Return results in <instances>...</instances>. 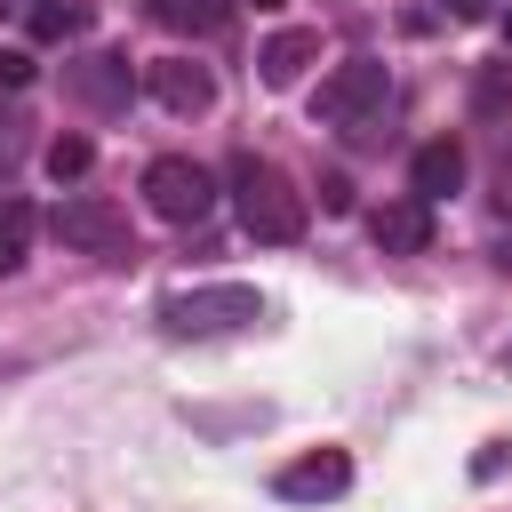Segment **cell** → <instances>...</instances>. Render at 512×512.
<instances>
[{"label": "cell", "instance_id": "obj_1", "mask_svg": "<svg viewBox=\"0 0 512 512\" xmlns=\"http://www.w3.org/2000/svg\"><path fill=\"white\" fill-rule=\"evenodd\" d=\"M232 192H240V232L248 240H296L304 232V192L272 168V160H232Z\"/></svg>", "mask_w": 512, "mask_h": 512}, {"label": "cell", "instance_id": "obj_2", "mask_svg": "<svg viewBox=\"0 0 512 512\" xmlns=\"http://www.w3.org/2000/svg\"><path fill=\"white\" fill-rule=\"evenodd\" d=\"M384 96H392V72H384L376 56H344V64L312 88V112H320L328 128H352V136H360V128L384 112Z\"/></svg>", "mask_w": 512, "mask_h": 512}, {"label": "cell", "instance_id": "obj_3", "mask_svg": "<svg viewBox=\"0 0 512 512\" xmlns=\"http://www.w3.org/2000/svg\"><path fill=\"white\" fill-rule=\"evenodd\" d=\"M256 312H264L256 288L216 280V288H176V296L160 304V328H168V336H224V328H248Z\"/></svg>", "mask_w": 512, "mask_h": 512}, {"label": "cell", "instance_id": "obj_4", "mask_svg": "<svg viewBox=\"0 0 512 512\" xmlns=\"http://www.w3.org/2000/svg\"><path fill=\"white\" fill-rule=\"evenodd\" d=\"M144 192H152V208H160L168 224H200V216L216 208V176H208L200 160H176V152L144 168Z\"/></svg>", "mask_w": 512, "mask_h": 512}, {"label": "cell", "instance_id": "obj_5", "mask_svg": "<svg viewBox=\"0 0 512 512\" xmlns=\"http://www.w3.org/2000/svg\"><path fill=\"white\" fill-rule=\"evenodd\" d=\"M56 240L64 248H88V256H136V232L112 200H64L56 208Z\"/></svg>", "mask_w": 512, "mask_h": 512}, {"label": "cell", "instance_id": "obj_6", "mask_svg": "<svg viewBox=\"0 0 512 512\" xmlns=\"http://www.w3.org/2000/svg\"><path fill=\"white\" fill-rule=\"evenodd\" d=\"M368 232H376V248L384 256H424L432 248V200H384L376 216H368Z\"/></svg>", "mask_w": 512, "mask_h": 512}, {"label": "cell", "instance_id": "obj_7", "mask_svg": "<svg viewBox=\"0 0 512 512\" xmlns=\"http://www.w3.org/2000/svg\"><path fill=\"white\" fill-rule=\"evenodd\" d=\"M272 488H280L288 504H320V496H344V488H352V464H344V448H312V456H296Z\"/></svg>", "mask_w": 512, "mask_h": 512}, {"label": "cell", "instance_id": "obj_8", "mask_svg": "<svg viewBox=\"0 0 512 512\" xmlns=\"http://www.w3.org/2000/svg\"><path fill=\"white\" fill-rule=\"evenodd\" d=\"M152 96H160L168 112H208V104H216V80H208L200 64H176V56H168V64H152Z\"/></svg>", "mask_w": 512, "mask_h": 512}, {"label": "cell", "instance_id": "obj_9", "mask_svg": "<svg viewBox=\"0 0 512 512\" xmlns=\"http://www.w3.org/2000/svg\"><path fill=\"white\" fill-rule=\"evenodd\" d=\"M456 184H464V144L432 136V144L416 152V200H440V192H456Z\"/></svg>", "mask_w": 512, "mask_h": 512}, {"label": "cell", "instance_id": "obj_10", "mask_svg": "<svg viewBox=\"0 0 512 512\" xmlns=\"http://www.w3.org/2000/svg\"><path fill=\"white\" fill-rule=\"evenodd\" d=\"M312 56H320V32H280V40H264V56H256V64H264V88H288Z\"/></svg>", "mask_w": 512, "mask_h": 512}, {"label": "cell", "instance_id": "obj_11", "mask_svg": "<svg viewBox=\"0 0 512 512\" xmlns=\"http://www.w3.org/2000/svg\"><path fill=\"white\" fill-rule=\"evenodd\" d=\"M72 88H80L88 104H128V56H88V64L72 72Z\"/></svg>", "mask_w": 512, "mask_h": 512}, {"label": "cell", "instance_id": "obj_12", "mask_svg": "<svg viewBox=\"0 0 512 512\" xmlns=\"http://www.w3.org/2000/svg\"><path fill=\"white\" fill-rule=\"evenodd\" d=\"M160 8V24H176V32H216L224 16H232V0H152Z\"/></svg>", "mask_w": 512, "mask_h": 512}, {"label": "cell", "instance_id": "obj_13", "mask_svg": "<svg viewBox=\"0 0 512 512\" xmlns=\"http://www.w3.org/2000/svg\"><path fill=\"white\" fill-rule=\"evenodd\" d=\"M504 104H512V64H488V72L472 80V112L488 120V112H504Z\"/></svg>", "mask_w": 512, "mask_h": 512}, {"label": "cell", "instance_id": "obj_14", "mask_svg": "<svg viewBox=\"0 0 512 512\" xmlns=\"http://www.w3.org/2000/svg\"><path fill=\"white\" fill-rule=\"evenodd\" d=\"M88 160H96V152H88V136H56V144H48V176H56V184L88 176Z\"/></svg>", "mask_w": 512, "mask_h": 512}, {"label": "cell", "instance_id": "obj_15", "mask_svg": "<svg viewBox=\"0 0 512 512\" xmlns=\"http://www.w3.org/2000/svg\"><path fill=\"white\" fill-rule=\"evenodd\" d=\"M24 240H32V216L24 208H0V272L24 264Z\"/></svg>", "mask_w": 512, "mask_h": 512}, {"label": "cell", "instance_id": "obj_16", "mask_svg": "<svg viewBox=\"0 0 512 512\" xmlns=\"http://www.w3.org/2000/svg\"><path fill=\"white\" fill-rule=\"evenodd\" d=\"M32 32L40 40H64V32H80V8L72 0H48V8H32Z\"/></svg>", "mask_w": 512, "mask_h": 512}, {"label": "cell", "instance_id": "obj_17", "mask_svg": "<svg viewBox=\"0 0 512 512\" xmlns=\"http://www.w3.org/2000/svg\"><path fill=\"white\" fill-rule=\"evenodd\" d=\"M32 80V56L24 48H0V88H24Z\"/></svg>", "mask_w": 512, "mask_h": 512}, {"label": "cell", "instance_id": "obj_18", "mask_svg": "<svg viewBox=\"0 0 512 512\" xmlns=\"http://www.w3.org/2000/svg\"><path fill=\"white\" fill-rule=\"evenodd\" d=\"M320 208H328V216H344V208H352V184H344V176H328V184H320Z\"/></svg>", "mask_w": 512, "mask_h": 512}, {"label": "cell", "instance_id": "obj_19", "mask_svg": "<svg viewBox=\"0 0 512 512\" xmlns=\"http://www.w3.org/2000/svg\"><path fill=\"white\" fill-rule=\"evenodd\" d=\"M16 144H24V136H16V120H8V112H0V168H8V160H16Z\"/></svg>", "mask_w": 512, "mask_h": 512}, {"label": "cell", "instance_id": "obj_20", "mask_svg": "<svg viewBox=\"0 0 512 512\" xmlns=\"http://www.w3.org/2000/svg\"><path fill=\"white\" fill-rule=\"evenodd\" d=\"M480 8H488V0H448V16H480Z\"/></svg>", "mask_w": 512, "mask_h": 512}, {"label": "cell", "instance_id": "obj_21", "mask_svg": "<svg viewBox=\"0 0 512 512\" xmlns=\"http://www.w3.org/2000/svg\"><path fill=\"white\" fill-rule=\"evenodd\" d=\"M496 264H504V272H512V248H496Z\"/></svg>", "mask_w": 512, "mask_h": 512}, {"label": "cell", "instance_id": "obj_22", "mask_svg": "<svg viewBox=\"0 0 512 512\" xmlns=\"http://www.w3.org/2000/svg\"><path fill=\"white\" fill-rule=\"evenodd\" d=\"M504 40H512V16H504Z\"/></svg>", "mask_w": 512, "mask_h": 512}, {"label": "cell", "instance_id": "obj_23", "mask_svg": "<svg viewBox=\"0 0 512 512\" xmlns=\"http://www.w3.org/2000/svg\"><path fill=\"white\" fill-rule=\"evenodd\" d=\"M504 360H512V352H504Z\"/></svg>", "mask_w": 512, "mask_h": 512}, {"label": "cell", "instance_id": "obj_24", "mask_svg": "<svg viewBox=\"0 0 512 512\" xmlns=\"http://www.w3.org/2000/svg\"><path fill=\"white\" fill-rule=\"evenodd\" d=\"M0 8H8V0H0Z\"/></svg>", "mask_w": 512, "mask_h": 512}]
</instances>
